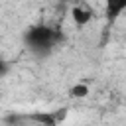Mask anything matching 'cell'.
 <instances>
[{
	"label": "cell",
	"instance_id": "cell-1",
	"mask_svg": "<svg viewBox=\"0 0 126 126\" xmlns=\"http://www.w3.org/2000/svg\"><path fill=\"white\" fill-rule=\"evenodd\" d=\"M59 33L57 30H53L51 26H45V24H35V26H30L24 33V41L26 45L37 53V55H45L47 51H51L57 41H59Z\"/></svg>",
	"mask_w": 126,
	"mask_h": 126
},
{
	"label": "cell",
	"instance_id": "cell-2",
	"mask_svg": "<svg viewBox=\"0 0 126 126\" xmlns=\"http://www.w3.org/2000/svg\"><path fill=\"white\" fill-rule=\"evenodd\" d=\"M65 116H67V110H57V112H47V110H41V112L30 114V120L37 122L39 126H57V124H59Z\"/></svg>",
	"mask_w": 126,
	"mask_h": 126
},
{
	"label": "cell",
	"instance_id": "cell-3",
	"mask_svg": "<svg viewBox=\"0 0 126 126\" xmlns=\"http://www.w3.org/2000/svg\"><path fill=\"white\" fill-rule=\"evenodd\" d=\"M71 18H73V22L81 28V26H87V24L91 22L93 12H91L89 8H85V6H73V10H71Z\"/></svg>",
	"mask_w": 126,
	"mask_h": 126
},
{
	"label": "cell",
	"instance_id": "cell-4",
	"mask_svg": "<svg viewBox=\"0 0 126 126\" xmlns=\"http://www.w3.org/2000/svg\"><path fill=\"white\" fill-rule=\"evenodd\" d=\"M124 10H126V0H122V2H114V0H110V2L106 4V16H108L110 22H114Z\"/></svg>",
	"mask_w": 126,
	"mask_h": 126
},
{
	"label": "cell",
	"instance_id": "cell-5",
	"mask_svg": "<svg viewBox=\"0 0 126 126\" xmlns=\"http://www.w3.org/2000/svg\"><path fill=\"white\" fill-rule=\"evenodd\" d=\"M69 94H71V96H75V98H83V96H87V94H89V87H87V85H83V83H79V85L71 87Z\"/></svg>",
	"mask_w": 126,
	"mask_h": 126
}]
</instances>
